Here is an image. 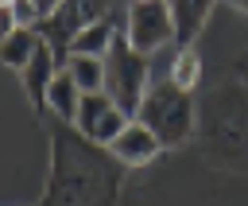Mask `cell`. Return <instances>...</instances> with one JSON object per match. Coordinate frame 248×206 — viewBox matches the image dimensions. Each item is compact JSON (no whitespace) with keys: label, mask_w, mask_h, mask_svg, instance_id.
<instances>
[{"label":"cell","mask_w":248,"mask_h":206,"mask_svg":"<svg viewBox=\"0 0 248 206\" xmlns=\"http://www.w3.org/2000/svg\"><path fill=\"white\" fill-rule=\"evenodd\" d=\"M124 163L85 140L74 124H58L50 136V179L39 206H116Z\"/></svg>","instance_id":"cell-1"},{"label":"cell","mask_w":248,"mask_h":206,"mask_svg":"<svg viewBox=\"0 0 248 206\" xmlns=\"http://www.w3.org/2000/svg\"><path fill=\"white\" fill-rule=\"evenodd\" d=\"M198 113V132L205 144V155H213L225 167L248 163V86L225 82L217 86Z\"/></svg>","instance_id":"cell-2"},{"label":"cell","mask_w":248,"mask_h":206,"mask_svg":"<svg viewBox=\"0 0 248 206\" xmlns=\"http://www.w3.org/2000/svg\"><path fill=\"white\" fill-rule=\"evenodd\" d=\"M136 120L147 124L163 148H174L182 140L194 136L198 128V105H194V93L190 89H178L170 78L163 82H151L140 109H136Z\"/></svg>","instance_id":"cell-3"},{"label":"cell","mask_w":248,"mask_h":206,"mask_svg":"<svg viewBox=\"0 0 248 206\" xmlns=\"http://www.w3.org/2000/svg\"><path fill=\"white\" fill-rule=\"evenodd\" d=\"M147 86H151V78H147V54H140L128 43V35H116L112 47H108V54H105V93L128 117H136Z\"/></svg>","instance_id":"cell-4"},{"label":"cell","mask_w":248,"mask_h":206,"mask_svg":"<svg viewBox=\"0 0 248 206\" xmlns=\"http://www.w3.org/2000/svg\"><path fill=\"white\" fill-rule=\"evenodd\" d=\"M128 43L140 54H155L167 43H174V16L167 0H132L128 4Z\"/></svg>","instance_id":"cell-5"},{"label":"cell","mask_w":248,"mask_h":206,"mask_svg":"<svg viewBox=\"0 0 248 206\" xmlns=\"http://www.w3.org/2000/svg\"><path fill=\"white\" fill-rule=\"evenodd\" d=\"M132 117L101 89V93H81V105H78V117H74V128L85 136V140H93V144H101V148H108L116 136H120V128L128 124Z\"/></svg>","instance_id":"cell-6"},{"label":"cell","mask_w":248,"mask_h":206,"mask_svg":"<svg viewBox=\"0 0 248 206\" xmlns=\"http://www.w3.org/2000/svg\"><path fill=\"white\" fill-rule=\"evenodd\" d=\"M108 152L124 163V167H140V163H151L159 152H163V144H159V136L147 128V124H140L136 117L120 128V136L108 144Z\"/></svg>","instance_id":"cell-7"},{"label":"cell","mask_w":248,"mask_h":206,"mask_svg":"<svg viewBox=\"0 0 248 206\" xmlns=\"http://www.w3.org/2000/svg\"><path fill=\"white\" fill-rule=\"evenodd\" d=\"M54 74H58V58H54V47L43 39L39 51L31 54V62L19 70V82H23V89H27V101H31L39 113H46V86L54 82Z\"/></svg>","instance_id":"cell-8"},{"label":"cell","mask_w":248,"mask_h":206,"mask_svg":"<svg viewBox=\"0 0 248 206\" xmlns=\"http://www.w3.org/2000/svg\"><path fill=\"white\" fill-rule=\"evenodd\" d=\"M167 4H170V16H174V43L194 47V39L202 35L217 0H167Z\"/></svg>","instance_id":"cell-9"},{"label":"cell","mask_w":248,"mask_h":206,"mask_svg":"<svg viewBox=\"0 0 248 206\" xmlns=\"http://www.w3.org/2000/svg\"><path fill=\"white\" fill-rule=\"evenodd\" d=\"M78 105H81V89H78V82H74L66 70H58L54 82L46 86V113H54L58 124H74Z\"/></svg>","instance_id":"cell-10"},{"label":"cell","mask_w":248,"mask_h":206,"mask_svg":"<svg viewBox=\"0 0 248 206\" xmlns=\"http://www.w3.org/2000/svg\"><path fill=\"white\" fill-rule=\"evenodd\" d=\"M116 35H120V31H116L112 16L93 19V23H85V27H81V31L70 39V54H93V58H105Z\"/></svg>","instance_id":"cell-11"},{"label":"cell","mask_w":248,"mask_h":206,"mask_svg":"<svg viewBox=\"0 0 248 206\" xmlns=\"http://www.w3.org/2000/svg\"><path fill=\"white\" fill-rule=\"evenodd\" d=\"M62 70L78 82L81 93H101L105 89V58H93V54H70L62 62Z\"/></svg>","instance_id":"cell-12"},{"label":"cell","mask_w":248,"mask_h":206,"mask_svg":"<svg viewBox=\"0 0 248 206\" xmlns=\"http://www.w3.org/2000/svg\"><path fill=\"white\" fill-rule=\"evenodd\" d=\"M39 43H43V35H39L35 27H19L16 35H8V39L0 43V62L12 66V70H23V66L31 62V54L39 51Z\"/></svg>","instance_id":"cell-13"},{"label":"cell","mask_w":248,"mask_h":206,"mask_svg":"<svg viewBox=\"0 0 248 206\" xmlns=\"http://www.w3.org/2000/svg\"><path fill=\"white\" fill-rule=\"evenodd\" d=\"M167 78H170L178 89H190V93H194V86L202 82V54H198V47H178V54L170 58Z\"/></svg>","instance_id":"cell-14"},{"label":"cell","mask_w":248,"mask_h":206,"mask_svg":"<svg viewBox=\"0 0 248 206\" xmlns=\"http://www.w3.org/2000/svg\"><path fill=\"white\" fill-rule=\"evenodd\" d=\"M12 12L19 19V27H39L43 23V12H39L35 0H12Z\"/></svg>","instance_id":"cell-15"},{"label":"cell","mask_w":248,"mask_h":206,"mask_svg":"<svg viewBox=\"0 0 248 206\" xmlns=\"http://www.w3.org/2000/svg\"><path fill=\"white\" fill-rule=\"evenodd\" d=\"M16 31H19V19H16L12 4H0V43H4L8 35H16Z\"/></svg>","instance_id":"cell-16"},{"label":"cell","mask_w":248,"mask_h":206,"mask_svg":"<svg viewBox=\"0 0 248 206\" xmlns=\"http://www.w3.org/2000/svg\"><path fill=\"white\" fill-rule=\"evenodd\" d=\"M35 4H39V12H43V19H46V16H54V12H58V8H62L66 0H35Z\"/></svg>","instance_id":"cell-17"},{"label":"cell","mask_w":248,"mask_h":206,"mask_svg":"<svg viewBox=\"0 0 248 206\" xmlns=\"http://www.w3.org/2000/svg\"><path fill=\"white\" fill-rule=\"evenodd\" d=\"M236 70H240V82H244V86H248V54H244V58H240V66H236Z\"/></svg>","instance_id":"cell-18"},{"label":"cell","mask_w":248,"mask_h":206,"mask_svg":"<svg viewBox=\"0 0 248 206\" xmlns=\"http://www.w3.org/2000/svg\"><path fill=\"white\" fill-rule=\"evenodd\" d=\"M225 4H232L236 12H248V0H225Z\"/></svg>","instance_id":"cell-19"},{"label":"cell","mask_w":248,"mask_h":206,"mask_svg":"<svg viewBox=\"0 0 248 206\" xmlns=\"http://www.w3.org/2000/svg\"><path fill=\"white\" fill-rule=\"evenodd\" d=\"M0 4H12V0H0Z\"/></svg>","instance_id":"cell-20"}]
</instances>
